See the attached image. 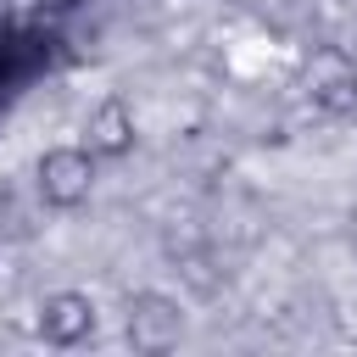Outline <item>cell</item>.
<instances>
[{"label": "cell", "instance_id": "cell-1", "mask_svg": "<svg viewBox=\"0 0 357 357\" xmlns=\"http://www.w3.org/2000/svg\"><path fill=\"white\" fill-rule=\"evenodd\" d=\"M39 178H45V190H50L56 201H78V195L89 190V156H78V151H50V156L39 162Z\"/></svg>", "mask_w": 357, "mask_h": 357}, {"label": "cell", "instance_id": "cell-2", "mask_svg": "<svg viewBox=\"0 0 357 357\" xmlns=\"http://www.w3.org/2000/svg\"><path fill=\"white\" fill-rule=\"evenodd\" d=\"M89 139H95L100 151H123V145H128V112H123L117 100H106V106L89 117Z\"/></svg>", "mask_w": 357, "mask_h": 357}]
</instances>
